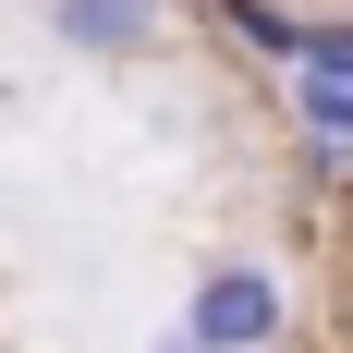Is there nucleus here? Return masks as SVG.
Segmentation results:
<instances>
[{
    "label": "nucleus",
    "instance_id": "1",
    "mask_svg": "<svg viewBox=\"0 0 353 353\" xmlns=\"http://www.w3.org/2000/svg\"><path fill=\"white\" fill-rule=\"evenodd\" d=\"M183 341L195 353H281L292 341V281L256 256H219L208 281L183 292Z\"/></svg>",
    "mask_w": 353,
    "mask_h": 353
},
{
    "label": "nucleus",
    "instance_id": "2",
    "mask_svg": "<svg viewBox=\"0 0 353 353\" xmlns=\"http://www.w3.org/2000/svg\"><path fill=\"white\" fill-rule=\"evenodd\" d=\"M281 110L305 146H353V12H305V49L281 61Z\"/></svg>",
    "mask_w": 353,
    "mask_h": 353
},
{
    "label": "nucleus",
    "instance_id": "3",
    "mask_svg": "<svg viewBox=\"0 0 353 353\" xmlns=\"http://www.w3.org/2000/svg\"><path fill=\"white\" fill-rule=\"evenodd\" d=\"M49 37L73 61H159L183 37V0H49Z\"/></svg>",
    "mask_w": 353,
    "mask_h": 353
},
{
    "label": "nucleus",
    "instance_id": "4",
    "mask_svg": "<svg viewBox=\"0 0 353 353\" xmlns=\"http://www.w3.org/2000/svg\"><path fill=\"white\" fill-rule=\"evenodd\" d=\"M208 12H219L232 49H256V61H292V49H305V12H292V0H208Z\"/></svg>",
    "mask_w": 353,
    "mask_h": 353
},
{
    "label": "nucleus",
    "instance_id": "5",
    "mask_svg": "<svg viewBox=\"0 0 353 353\" xmlns=\"http://www.w3.org/2000/svg\"><path fill=\"white\" fill-rule=\"evenodd\" d=\"M159 353H195V341H183V329H159Z\"/></svg>",
    "mask_w": 353,
    "mask_h": 353
}]
</instances>
